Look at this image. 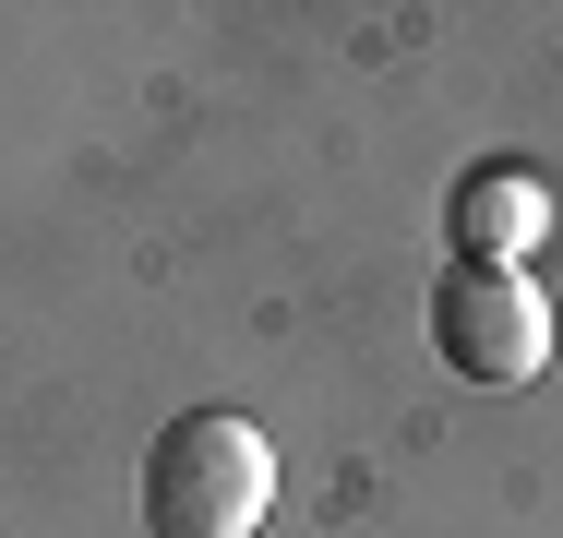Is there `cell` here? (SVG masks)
<instances>
[{"mask_svg": "<svg viewBox=\"0 0 563 538\" xmlns=\"http://www.w3.org/2000/svg\"><path fill=\"white\" fill-rule=\"evenodd\" d=\"M276 515V442L240 407H180L144 455V527L156 538H252Z\"/></svg>", "mask_w": 563, "mask_h": 538, "instance_id": "obj_1", "label": "cell"}, {"mask_svg": "<svg viewBox=\"0 0 563 538\" xmlns=\"http://www.w3.org/2000/svg\"><path fill=\"white\" fill-rule=\"evenodd\" d=\"M432 347H444V371H467V383H540L552 371V300L516 264H444Z\"/></svg>", "mask_w": 563, "mask_h": 538, "instance_id": "obj_2", "label": "cell"}, {"mask_svg": "<svg viewBox=\"0 0 563 538\" xmlns=\"http://www.w3.org/2000/svg\"><path fill=\"white\" fill-rule=\"evenodd\" d=\"M563 215L552 192L528 180V168H479V180H455V264H516L528 239H552Z\"/></svg>", "mask_w": 563, "mask_h": 538, "instance_id": "obj_3", "label": "cell"}]
</instances>
